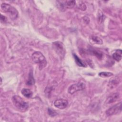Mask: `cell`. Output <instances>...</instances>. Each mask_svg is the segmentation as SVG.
Wrapping results in <instances>:
<instances>
[{"label": "cell", "mask_w": 122, "mask_h": 122, "mask_svg": "<svg viewBox=\"0 0 122 122\" xmlns=\"http://www.w3.org/2000/svg\"><path fill=\"white\" fill-rule=\"evenodd\" d=\"M119 97L120 94L118 93H114L108 97V98L106 100L105 102L107 104L113 103L117 101Z\"/></svg>", "instance_id": "8"}, {"label": "cell", "mask_w": 122, "mask_h": 122, "mask_svg": "<svg viewBox=\"0 0 122 122\" xmlns=\"http://www.w3.org/2000/svg\"><path fill=\"white\" fill-rule=\"evenodd\" d=\"M31 58L34 62L39 65L40 70L44 68L47 64V61L44 56L40 51H35L31 55Z\"/></svg>", "instance_id": "2"}, {"label": "cell", "mask_w": 122, "mask_h": 122, "mask_svg": "<svg viewBox=\"0 0 122 122\" xmlns=\"http://www.w3.org/2000/svg\"><path fill=\"white\" fill-rule=\"evenodd\" d=\"M26 83L28 85H32L35 83V80L33 78V73L31 71H30V72L29 73L28 79V81H27Z\"/></svg>", "instance_id": "15"}, {"label": "cell", "mask_w": 122, "mask_h": 122, "mask_svg": "<svg viewBox=\"0 0 122 122\" xmlns=\"http://www.w3.org/2000/svg\"><path fill=\"white\" fill-rule=\"evenodd\" d=\"M12 101L15 107L20 112H25L28 110L29 105L21 97L18 95H14L12 98Z\"/></svg>", "instance_id": "1"}, {"label": "cell", "mask_w": 122, "mask_h": 122, "mask_svg": "<svg viewBox=\"0 0 122 122\" xmlns=\"http://www.w3.org/2000/svg\"><path fill=\"white\" fill-rule=\"evenodd\" d=\"M21 94L26 98H30L33 95V92L32 91L29 89L24 88L21 90Z\"/></svg>", "instance_id": "11"}, {"label": "cell", "mask_w": 122, "mask_h": 122, "mask_svg": "<svg viewBox=\"0 0 122 122\" xmlns=\"http://www.w3.org/2000/svg\"><path fill=\"white\" fill-rule=\"evenodd\" d=\"M73 57L74 58L76 63L78 66H81V67H86V65L85 63L81 59H80L76 54H73Z\"/></svg>", "instance_id": "12"}, {"label": "cell", "mask_w": 122, "mask_h": 122, "mask_svg": "<svg viewBox=\"0 0 122 122\" xmlns=\"http://www.w3.org/2000/svg\"><path fill=\"white\" fill-rule=\"evenodd\" d=\"M53 104L55 107L60 109H63L67 107L68 102L66 100L63 99H58L54 101Z\"/></svg>", "instance_id": "7"}, {"label": "cell", "mask_w": 122, "mask_h": 122, "mask_svg": "<svg viewBox=\"0 0 122 122\" xmlns=\"http://www.w3.org/2000/svg\"><path fill=\"white\" fill-rule=\"evenodd\" d=\"M48 112L49 114L51 116H54L55 115H56L57 114V113L54 110H53L50 108L48 109Z\"/></svg>", "instance_id": "19"}, {"label": "cell", "mask_w": 122, "mask_h": 122, "mask_svg": "<svg viewBox=\"0 0 122 122\" xmlns=\"http://www.w3.org/2000/svg\"><path fill=\"white\" fill-rule=\"evenodd\" d=\"M105 18H106L105 16L104 15V14L101 11L98 12V15H97V20L99 23H102L105 20Z\"/></svg>", "instance_id": "16"}, {"label": "cell", "mask_w": 122, "mask_h": 122, "mask_svg": "<svg viewBox=\"0 0 122 122\" xmlns=\"http://www.w3.org/2000/svg\"><path fill=\"white\" fill-rule=\"evenodd\" d=\"M120 81V79L119 77L118 78L116 77L115 78H113L109 81V82L108 83V86L111 88H113L116 87L118 84H119Z\"/></svg>", "instance_id": "9"}, {"label": "cell", "mask_w": 122, "mask_h": 122, "mask_svg": "<svg viewBox=\"0 0 122 122\" xmlns=\"http://www.w3.org/2000/svg\"><path fill=\"white\" fill-rule=\"evenodd\" d=\"M113 75L112 73L110 72H107V71H102L99 73V76L103 78H107Z\"/></svg>", "instance_id": "18"}, {"label": "cell", "mask_w": 122, "mask_h": 122, "mask_svg": "<svg viewBox=\"0 0 122 122\" xmlns=\"http://www.w3.org/2000/svg\"><path fill=\"white\" fill-rule=\"evenodd\" d=\"M1 9L4 12L9 14L11 19L16 20L18 17V11L12 6L6 3H3L1 4Z\"/></svg>", "instance_id": "3"}, {"label": "cell", "mask_w": 122, "mask_h": 122, "mask_svg": "<svg viewBox=\"0 0 122 122\" xmlns=\"http://www.w3.org/2000/svg\"><path fill=\"white\" fill-rule=\"evenodd\" d=\"M122 50L121 49L117 50L112 54V58L115 61H119L122 59Z\"/></svg>", "instance_id": "10"}, {"label": "cell", "mask_w": 122, "mask_h": 122, "mask_svg": "<svg viewBox=\"0 0 122 122\" xmlns=\"http://www.w3.org/2000/svg\"><path fill=\"white\" fill-rule=\"evenodd\" d=\"M122 111V102H120L107 109L105 112L107 116H112Z\"/></svg>", "instance_id": "5"}, {"label": "cell", "mask_w": 122, "mask_h": 122, "mask_svg": "<svg viewBox=\"0 0 122 122\" xmlns=\"http://www.w3.org/2000/svg\"><path fill=\"white\" fill-rule=\"evenodd\" d=\"M90 40H91V41L92 42H93L96 44H102V40L96 36H92L90 37Z\"/></svg>", "instance_id": "14"}, {"label": "cell", "mask_w": 122, "mask_h": 122, "mask_svg": "<svg viewBox=\"0 0 122 122\" xmlns=\"http://www.w3.org/2000/svg\"><path fill=\"white\" fill-rule=\"evenodd\" d=\"M52 47L56 53L61 58H63L65 55V49L63 44L60 41H55L52 43Z\"/></svg>", "instance_id": "4"}, {"label": "cell", "mask_w": 122, "mask_h": 122, "mask_svg": "<svg viewBox=\"0 0 122 122\" xmlns=\"http://www.w3.org/2000/svg\"><path fill=\"white\" fill-rule=\"evenodd\" d=\"M76 4L75 0H68L65 2V3L63 4V8H66L69 9L72 8L74 7Z\"/></svg>", "instance_id": "13"}, {"label": "cell", "mask_w": 122, "mask_h": 122, "mask_svg": "<svg viewBox=\"0 0 122 122\" xmlns=\"http://www.w3.org/2000/svg\"><path fill=\"white\" fill-rule=\"evenodd\" d=\"M91 52H92V53L95 56H96L97 58H98L99 59H101L102 58V54L101 52L97 51L95 50L94 49H91L90 50Z\"/></svg>", "instance_id": "17"}, {"label": "cell", "mask_w": 122, "mask_h": 122, "mask_svg": "<svg viewBox=\"0 0 122 122\" xmlns=\"http://www.w3.org/2000/svg\"><path fill=\"white\" fill-rule=\"evenodd\" d=\"M78 8L81 10H85L86 9V6L84 3H81L79 5Z\"/></svg>", "instance_id": "20"}, {"label": "cell", "mask_w": 122, "mask_h": 122, "mask_svg": "<svg viewBox=\"0 0 122 122\" xmlns=\"http://www.w3.org/2000/svg\"><path fill=\"white\" fill-rule=\"evenodd\" d=\"M7 21V18L3 15H0V21L1 22H5Z\"/></svg>", "instance_id": "21"}, {"label": "cell", "mask_w": 122, "mask_h": 122, "mask_svg": "<svg viewBox=\"0 0 122 122\" xmlns=\"http://www.w3.org/2000/svg\"><path fill=\"white\" fill-rule=\"evenodd\" d=\"M85 85L84 83L79 82L71 85L68 88V92L71 94H73L77 92L82 91L84 89Z\"/></svg>", "instance_id": "6"}]
</instances>
